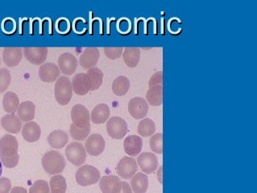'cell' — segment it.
Segmentation results:
<instances>
[{"instance_id": "12", "label": "cell", "mask_w": 257, "mask_h": 193, "mask_svg": "<svg viewBox=\"0 0 257 193\" xmlns=\"http://www.w3.org/2000/svg\"><path fill=\"white\" fill-rule=\"evenodd\" d=\"M24 55L27 61L36 65H41L47 60L48 49L45 47L25 48Z\"/></svg>"}, {"instance_id": "27", "label": "cell", "mask_w": 257, "mask_h": 193, "mask_svg": "<svg viewBox=\"0 0 257 193\" xmlns=\"http://www.w3.org/2000/svg\"><path fill=\"white\" fill-rule=\"evenodd\" d=\"M122 58L126 66L129 68L137 67L141 59V50L139 48H126L122 54Z\"/></svg>"}, {"instance_id": "30", "label": "cell", "mask_w": 257, "mask_h": 193, "mask_svg": "<svg viewBox=\"0 0 257 193\" xmlns=\"http://www.w3.org/2000/svg\"><path fill=\"white\" fill-rule=\"evenodd\" d=\"M120 179L116 175H105L102 177L99 182V187L102 193H114V189Z\"/></svg>"}, {"instance_id": "5", "label": "cell", "mask_w": 257, "mask_h": 193, "mask_svg": "<svg viewBox=\"0 0 257 193\" xmlns=\"http://www.w3.org/2000/svg\"><path fill=\"white\" fill-rule=\"evenodd\" d=\"M66 155L68 161H70L72 164L81 166L86 159V149L80 142H71L66 146Z\"/></svg>"}, {"instance_id": "14", "label": "cell", "mask_w": 257, "mask_h": 193, "mask_svg": "<svg viewBox=\"0 0 257 193\" xmlns=\"http://www.w3.org/2000/svg\"><path fill=\"white\" fill-rule=\"evenodd\" d=\"M61 74L59 68L54 63H45L39 69V77L41 81L46 83H52L58 79Z\"/></svg>"}, {"instance_id": "2", "label": "cell", "mask_w": 257, "mask_h": 193, "mask_svg": "<svg viewBox=\"0 0 257 193\" xmlns=\"http://www.w3.org/2000/svg\"><path fill=\"white\" fill-rule=\"evenodd\" d=\"M42 166L49 175L60 174L66 167V160L61 153L57 150H50L42 158Z\"/></svg>"}, {"instance_id": "26", "label": "cell", "mask_w": 257, "mask_h": 193, "mask_svg": "<svg viewBox=\"0 0 257 193\" xmlns=\"http://www.w3.org/2000/svg\"><path fill=\"white\" fill-rule=\"evenodd\" d=\"M146 98L149 105L152 106H159L163 103V89L162 86L149 87L146 94Z\"/></svg>"}, {"instance_id": "17", "label": "cell", "mask_w": 257, "mask_h": 193, "mask_svg": "<svg viewBox=\"0 0 257 193\" xmlns=\"http://www.w3.org/2000/svg\"><path fill=\"white\" fill-rule=\"evenodd\" d=\"M143 140L138 135H129L123 142V148L126 154L130 156H137L142 150Z\"/></svg>"}, {"instance_id": "32", "label": "cell", "mask_w": 257, "mask_h": 193, "mask_svg": "<svg viewBox=\"0 0 257 193\" xmlns=\"http://www.w3.org/2000/svg\"><path fill=\"white\" fill-rule=\"evenodd\" d=\"M155 123L150 118H145L138 125V134L142 137L152 136L155 133Z\"/></svg>"}, {"instance_id": "24", "label": "cell", "mask_w": 257, "mask_h": 193, "mask_svg": "<svg viewBox=\"0 0 257 193\" xmlns=\"http://www.w3.org/2000/svg\"><path fill=\"white\" fill-rule=\"evenodd\" d=\"M88 82L90 85V91L98 90L102 86L103 81V73L98 68H91L88 69L87 73Z\"/></svg>"}, {"instance_id": "20", "label": "cell", "mask_w": 257, "mask_h": 193, "mask_svg": "<svg viewBox=\"0 0 257 193\" xmlns=\"http://www.w3.org/2000/svg\"><path fill=\"white\" fill-rule=\"evenodd\" d=\"M110 111L106 104H98L93 109L91 112V122L94 124H102L108 120Z\"/></svg>"}, {"instance_id": "13", "label": "cell", "mask_w": 257, "mask_h": 193, "mask_svg": "<svg viewBox=\"0 0 257 193\" xmlns=\"http://www.w3.org/2000/svg\"><path fill=\"white\" fill-rule=\"evenodd\" d=\"M58 68L65 75L70 76L75 73L78 68V61L73 54L65 53L58 58Z\"/></svg>"}, {"instance_id": "23", "label": "cell", "mask_w": 257, "mask_h": 193, "mask_svg": "<svg viewBox=\"0 0 257 193\" xmlns=\"http://www.w3.org/2000/svg\"><path fill=\"white\" fill-rule=\"evenodd\" d=\"M48 142L53 148L61 149L67 144L69 137L63 130H53L48 136Z\"/></svg>"}, {"instance_id": "31", "label": "cell", "mask_w": 257, "mask_h": 193, "mask_svg": "<svg viewBox=\"0 0 257 193\" xmlns=\"http://www.w3.org/2000/svg\"><path fill=\"white\" fill-rule=\"evenodd\" d=\"M49 184L51 189L50 193H66L67 183L65 177L62 175H53L50 179Z\"/></svg>"}, {"instance_id": "10", "label": "cell", "mask_w": 257, "mask_h": 193, "mask_svg": "<svg viewBox=\"0 0 257 193\" xmlns=\"http://www.w3.org/2000/svg\"><path fill=\"white\" fill-rule=\"evenodd\" d=\"M71 119L73 124L78 127H85L90 125V112L85 106L77 104L72 108Z\"/></svg>"}, {"instance_id": "22", "label": "cell", "mask_w": 257, "mask_h": 193, "mask_svg": "<svg viewBox=\"0 0 257 193\" xmlns=\"http://www.w3.org/2000/svg\"><path fill=\"white\" fill-rule=\"evenodd\" d=\"M36 106L33 102L30 101L22 102L20 104L17 114L21 121L29 122L35 118Z\"/></svg>"}, {"instance_id": "19", "label": "cell", "mask_w": 257, "mask_h": 193, "mask_svg": "<svg viewBox=\"0 0 257 193\" xmlns=\"http://www.w3.org/2000/svg\"><path fill=\"white\" fill-rule=\"evenodd\" d=\"M3 127L8 132L17 134L22 129V122L18 116L14 114H9L3 117L1 119Z\"/></svg>"}, {"instance_id": "11", "label": "cell", "mask_w": 257, "mask_h": 193, "mask_svg": "<svg viewBox=\"0 0 257 193\" xmlns=\"http://www.w3.org/2000/svg\"><path fill=\"white\" fill-rule=\"evenodd\" d=\"M129 114L136 119H142L147 116L149 112V104L143 98H133L128 103Z\"/></svg>"}, {"instance_id": "40", "label": "cell", "mask_w": 257, "mask_h": 193, "mask_svg": "<svg viewBox=\"0 0 257 193\" xmlns=\"http://www.w3.org/2000/svg\"><path fill=\"white\" fill-rule=\"evenodd\" d=\"M12 183L10 179L6 177H3L0 179V193L10 192Z\"/></svg>"}, {"instance_id": "44", "label": "cell", "mask_w": 257, "mask_h": 193, "mask_svg": "<svg viewBox=\"0 0 257 193\" xmlns=\"http://www.w3.org/2000/svg\"><path fill=\"white\" fill-rule=\"evenodd\" d=\"M3 173V166H2V162L0 160V177L2 175Z\"/></svg>"}, {"instance_id": "3", "label": "cell", "mask_w": 257, "mask_h": 193, "mask_svg": "<svg viewBox=\"0 0 257 193\" xmlns=\"http://www.w3.org/2000/svg\"><path fill=\"white\" fill-rule=\"evenodd\" d=\"M73 97V88L69 77L61 76L55 84V98L61 106H66L70 103Z\"/></svg>"}, {"instance_id": "43", "label": "cell", "mask_w": 257, "mask_h": 193, "mask_svg": "<svg viewBox=\"0 0 257 193\" xmlns=\"http://www.w3.org/2000/svg\"><path fill=\"white\" fill-rule=\"evenodd\" d=\"M161 173H162V166L160 167L159 171H158V174H157V175H158V180H159L160 183H162V180L161 179V178H160V176H161Z\"/></svg>"}, {"instance_id": "18", "label": "cell", "mask_w": 257, "mask_h": 193, "mask_svg": "<svg viewBox=\"0 0 257 193\" xmlns=\"http://www.w3.org/2000/svg\"><path fill=\"white\" fill-rule=\"evenodd\" d=\"M73 91L77 95L84 96L90 91V85L86 73H78L72 79Z\"/></svg>"}, {"instance_id": "41", "label": "cell", "mask_w": 257, "mask_h": 193, "mask_svg": "<svg viewBox=\"0 0 257 193\" xmlns=\"http://www.w3.org/2000/svg\"><path fill=\"white\" fill-rule=\"evenodd\" d=\"M58 29L61 32H66V31L68 30L69 29V23L67 21H65V20H61V21H59L58 23Z\"/></svg>"}, {"instance_id": "15", "label": "cell", "mask_w": 257, "mask_h": 193, "mask_svg": "<svg viewBox=\"0 0 257 193\" xmlns=\"http://www.w3.org/2000/svg\"><path fill=\"white\" fill-rule=\"evenodd\" d=\"M99 50L97 48H87L80 57L79 64L84 69L94 68L99 59Z\"/></svg>"}, {"instance_id": "35", "label": "cell", "mask_w": 257, "mask_h": 193, "mask_svg": "<svg viewBox=\"0 0 257 193\" xmlns=\"http://www.w3.org/2000/svg\"><path fill=\"white\" fill-rule=\"evenodd\" d=\"M12 77L9 69L5 68L0 69V94L5 93L9 89Z\"/></svg>"}, {"instance_id": "16", "label": "cell", "mask_w": 257, "mask_h": 193, "mask_svg": "<svg viewBox=\"0 0 257 193\" xmlns=\"http://www.w3.org/2000/svg\"><path fill=\"white\" fill-rule=\"evenodd\" d=\"M23 58V50L21 48H5L3 52V59L9 67H15L21 63Z\"/></svg>"}, {"instance_id": "9", "label": "cell", "mask_w": 257, "mask_h": 193, "mask_svg": "<svg viewBox=\"0 0 257 193\" xmlns=\"http://www.w3.org/2000/svg\"><path fill=\"white\" fill-rule=\"evenodd\" d=\"M141 171L145 174H152L157 171L158 167V159L157 155L151 152H143L137 158Z\"/></svg>"}, {"instance_id": "25", "label": "cell", "mask_w": 257, "mask_h": 193, "mask_svg": "<svg viewBox=\"0 0 257 193\" xmlns=\"http://www.w3.org/2000/svg\"><path fill=\"white\" fill-rule=\"evenodd\" d=\"M131 187L134 193H146L149 187V178L144 173L138 172L132 178Z\"/></svg>"}, {"instance_id": "42", "label": "cell", "mask_w": 257, "mask_h": 193, "mask_svg": "<svg viewBox=\"0 0 257 193\" xmlns=\"http://www.w3.org/2000/svg\"><path fill=\"white\" fill-rule=\"evenodd\" d=\"M10 193H28L26 189L22 187H14Z\"/></svg>"}, {"instance_id": "4", "label": "cell", "mask_w": 257, "mask_h": 193, "mask_svg": "<svg viewBox=\"0 0 257 193\" xmlns=\"http://www.w3.org/2000/svg\"><path fill=\"white\" fill-rule=\"evenodd\" d=\"M100 172L91 165H84L76 172V180L78 184L83 187L95 184L100 180Z\"/></svg>"}, {"instance_id": "34", "label": "cell", "mask_w": 257, "mask_h": 193, "mask_svg": "<svg viewBox=\"0 0 257 193\" xmlns=\"http://www.w3.org/2000/svg\"><path fill=\"white\" fill-rule=\"evenodd\" d=\"M150 148L157 154L163 153V134L157 133L150 138Z\"/></svg>"}, {"instance_id": "38", "label": "cell", "mask_w": 257, "mask_h": 193, "mask_svg": "<svg viewBox=\"0 0 257 193\" xmlns=\"http://www.w3.org/2000/svg\"><path fill=\"white\" fill-rule=\"evenodd\" d=\"M162 80H163V73H162V71L157 72V73H154L152 76L151 78L149 80V87L158 86V85L162 86Z\"/></svg>"}, {"instance_id": "1", "label": "cell", "mask_w": 257, "mask_h": 193, "mask_svg": "<svg viewBox=\"0 0 257 193\" xmlns=\"http://www.w3.org/2000/svg\"><path fill=\"white\" fill-rule=\"evenodd\" d=\"M19 143L17 138L5 134L0 139V158L3 164L8 168L17 167L20 160L18 154Z\"/></svg>"}, {"instance_id": "21", "label": "cell", "mask_w": 257, "mask_h": 193, "mask_svg": "<svg viewBox=\"0 0 257 193\" xmlns=\"http://www.w3.org/2000/svg\"><path fill=\"white\" fill-rule=\"evenodd\" d=\"M22 135L27 142H35L39 140L41 135V129L35 122H27L22 129Z\"/></svg>"}, {"instance_id": "45", "label": "cell", "mask_w": 257, "mask_h": 193, "mask_svg": "<svg viewBox=\"0 0 257 193\" xmlns=\"http://www.w3.org/2000/svg\"><path fill=\"white\" fill-rule=\"evenodd\" d=\"M0 62H1V60H0Z\"/></svg>"}, {"instance_id": "6", "label": "cell", "mask_w": 257, "mask_h": 193, "mask_svg": "<svg viewBox=\"0 0 257 193\" xmlns=\"http://www.w3.org/2000/svg\"><path fill=\"white\" fill-rule=\"evenodd\" d=\"M106 131L114 139H122L128 131L126 121L120 117H112L106 122Z\"/></svg>"}, {"instance_id": "7", "label": "cell", "mask_w": 257, "mask_h": 193, "mask_svg": "<svg viewBox=\"0 0 257 193\" xmlns=\"http://www.w3.org/2000/svg\"><path fill=\"white\" fill-rule=\"evenodd\" d=\"M138 171L137 160L132 157L124 156L119 160L116 167V172L121 178L129 179Z\"/></svg>"}, {"instance_id": "33", "label": "cell", "mask_w": 257, "mask_h": 193, "mask_svg": "<svg viewBox=\"0 0 257 193\" xmlns=\"http://www.w3.org/2000/svg\"><path fill=\"white\" fill-rule=\"evenodd\" d=\"M70 135L74 140L83 141L89 136L90 132V125L85 127H78L72 123L70 126Z\"/></svg>"}, {"instance_id": "36", "label": "cell", "mask_w": 257, "mask_h": 193, "mask_svg": "<svg viewBox=\"0 0 257 193\" xmlns=\"http://www.w3.org/2000/svg\"><path fill=\"white\" fill-rule=\"evenodd\" d=\"M29 193H50L49 183L43 179L37 180L29 189Z\"/></svg>"}, {"instance_id": "8", "label": "cell", "mask_w": 257, "mask_h": 193, "mask_svg": "<svg viewBox=\"0 0 257 193\" xmlns=\"http://www.w3.org/2000/svg\"><path fill=\"white\" fill-rule=\"evenodd\" d=\"M105 146L106 142L101 134H92L86 139L85 149L91 156H98L104 151Z\"/></svg>"}, {"instance_id": "28", "label": "cell", "mask_w": 257, "mask_h": 193, "mask_svg": "<svg viewBox=\"0 0 257 193\" xmlns=\"http://www.w3.org/2000/svg\"><path fill=\"white\" fill-rule=\"evenodd\" d=\"M3 106L5 111L9 114H14L20 106L18 96L13 92H7L3 98Z\"/></svg>"}, {"instance_id": "37", "label": "cell", "mask_w": 257, "mask_h": 193, "mask_svg": "<svg viewBox=\"0 0 257 193\" xmlns=\"http://www.w3.org/2000/svg\"><path fill=\"white\" fill-rule=\"evenodd\" d=\"M122 48H105L104 53L106 57L110 60H116L122 56Z\"/></svg>"}, {"instance_id": "29", "label": "cell", "mask_w": 257, "mask_h": 193, "mask_svg": "<svg viewBox=\"0 0 257 193\" xmlns=\"http://www.w3.org/2000/svg\"><path fill=\"white\" fill-rule=\"evenodd\" d=\"M130 89V81L124 76H119L112 83V91L115 95L123 96Z\"/></svg>"}, {"instance_id": "39", "label": "cell", "mask_w": 257, "mask_h": 193, "mask_svg": "<svg viewBox=\"0 0 257 193\" xmlns=\"http://www.w3.org/2000/svg\"><path fill=\"white\" fill-rule=\"evenodd\" d=\"M114 193H133V190L128 183L120 181L114 189Z\"/></svg>"}]
</instances>
